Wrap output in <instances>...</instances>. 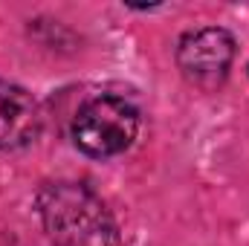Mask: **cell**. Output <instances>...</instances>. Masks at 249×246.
Instances as JSON below:
<instances>
[{
    "mask_svg": "<svg viewBox=\"0 0 249 246\" xmlns=\"http://www.w3.org/2000/svg\"><path fill=\"white\" fill-rule=\"evenodd\" d=\"M38 211L53 246H116V223L87 185H47L38 194Z\"/></svg>",
    "mask_w": 249,
    "mask_h": 246,
    "instance_id": "1",
    "label": "cell"
},
{
    "mask_svg": "<svg viewBox=\"0 0 249 246\" xmlns=\"http://www.w3.org/2000/svg\"><path fill=\"white\" fill-rule=\"evenodd\" d=\"M136 130H139L136 107L116 96H102L78 110L72 122V139L87 157L107 159L133 145Z\"/></svg>",
    "mask_w": 249,
    "mask_h": 246,
    "instance_id": "2",
    "label": "cell"
},
{
    "mask_svg": "<svg viewBox=\"0 0 249 246\" xmlns=\"http://www.w3.org/2000/svg\"><path fill=\"white\" fill-rule=\"evenodd\" d=\"M232 58H235V38L217 26L188 32L177 47V64L183 75L200 90L220 87L229 75Z\"/></svg>",
    "mask_w": 249,
    "mask_h": 246,
    "instance_id": "3",
    "label": "cell"
},
{
    "mask_svg": "<svg viewBox=\"0 0 249 246\" xmlns=\"http://www.w3.org/2000/svg\"><path fill=\"white\" fill-rule=\"evenodd\" d=\"M41 130V107L18 84L0 81V148H23Z\"/></svg>",
    "mask_w": 249,
    "mask_h": 246,
    "instance_id": "4",
    "label": "cell"
}]
</instances>
